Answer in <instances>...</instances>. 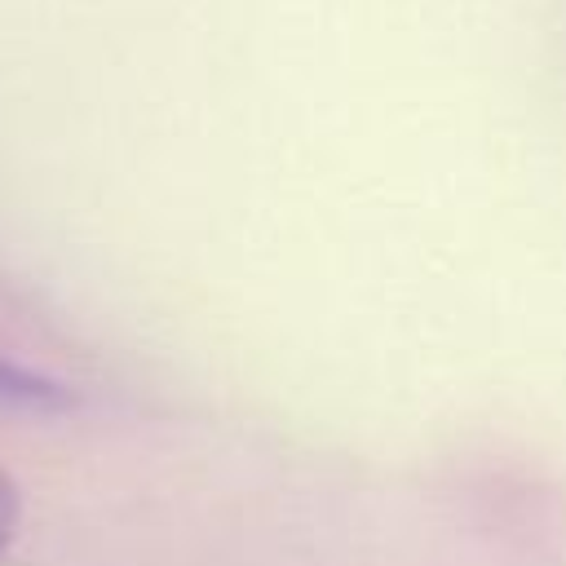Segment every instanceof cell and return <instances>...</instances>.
<instances>
[{"instance_id":"1","label":"cell","mask_w":566,"mask_h":566,"mask_svg":"<svg viewBox=\"0 0 566 566\" xmlns=\"http://www.w3.org/2000/svg\"><path fill=\"white\" fill-rule=\"evenodd\" d=\"M71 402V389L22 367V363H9L0 358V407H22V411H57Z\"/></svg>"},{"instance_id":"2","label":"cell","mask_w":566,"mask_h":566,"mask_svg":"<svg viewBox=\"0 0 566 566\" xmlns=\"http://www.w3.org/2000/svg\"><path fill=\"white\" fill-rule=\"evenodd\" d=\"M13 526H18V491H13V482L0 473V553H4V544L13 539Z\"/></svg>"}]
</instances>
